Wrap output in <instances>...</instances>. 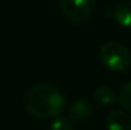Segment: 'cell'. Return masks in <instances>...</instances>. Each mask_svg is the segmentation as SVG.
I'll use <instances>...</instances> for the list:
<instances>
[{
  "label": "cell",
  "mask_w": 131,
  "mask_h": 130,
  "mask_svg": "<svg viewBox=\"0 0 131 130\" xmlns=\"http://www.w3.org/2000/svg\"><path fill=\"white\" fill-rule=\"evenodd\" d=\"M27 111L38 119L59 116L66 107V99L61 91L48 83H38L31 87L24 98Z\"/></svg>",
  "instance_id": "1"
},
{
  "label": "cell",
  "mask_w": 131,
  "mask_h": 130,
  "mask_svg": "<svg viewBox=\"0 0 131 130\" xmlns=\"http://www.w3.org/2000/svg\"><path fill=\"white\" fill-rule=\"evenodd\" d=\"M99 59L102 64L112 72H126L131 65L130 50L118 41L104 43L99 50Z\"/></svg>",
  "instance_id": "2"
},
{
  "label": "cell",
  "mask_w": 131,
  "mask_h": 130,
  "mask_svg": "<svg viewBox=\"0 0 131 130\" xmlns=\"http://www.w3.org/2000/svg\"><path fill=\"white\" fill-rule=\"evenodd\" d=\"M60 6L68 21L74 24H82L90 18L95 0H60Z\"/></svg>",
  "instance_id": "3"
},
{
  "label": "cell",
  "mask_w": 131,
  "mask_h": 130,
  "mask_svg": "<svg viewBox=\"0 0 131 130\" xmlns=\"http://www.w3.org/2000/svg\"><path fill=\"white\" fill-rule=\"evenodd\" d=\"M93 107L85 98H75L69 106V117L75 123H82L92 115Z\"/></svg>",
  "instance_id": "4"
},
{
  "label": "cell",
  "mask_w": 131,
  "mask_h": 130,
  "mask_svg": "<svg viewBox=\"0 0 131 130\" xmlns=\"http://www.w3.org/2000/svg\"><path fill=\"white\" fill-rule=\"evenodd\" d=\"M108 130H131V117L122 110H113L107 116Z\"/></svg>",
  "instance_id": "5"
},
{
  "label": "cell",
  "mask_w": 131,
  "mask_h": 130,
  "mask_svg": "<svg viewBox=\"0 0 131 130\" xmlns=\"http://www.w3.org/2000/svg\"><path fill=\"white\" fill-rule=\"evenodd\" d=\"M93 99L101 106H112L117 102V93L110 86H98L93 91Z\"/></svg>",
  "instance_id": "6"
},
{
  "label": "cell",
  "mask_w": 131,
  "mask_h": 130,
  "mask_svg": "<svg viewBox=\"0 0 131 130\" xmlns=\"http://www.w3.org/2000/svg\"><path fill=\"white\" fill-rule=\"evenodd\" d=\"M115 21L124 28H131V0L121 1L113 12Z\"/></svg>",
  "instance_id": "7"
},
{
  "label": "cell",
  "mask_w": 131,
  "mask_h": 130,
  "mask_svg": "<svg viewBox=\"0 0 131 130\" xmlns=\"http://www.w3.org/2000/svg\"><path fill=\"white\" fill-rule=\"evenodd\" d=\"M117 101L124 110L131 112V82H127L121 87L120 93L117 96Z\"/></svg>",
  "instance_id": "8"
},
{
  "label": "cell",
  "mask_w": 131,
  "mask_h": 130,
  "mask_svg": "<svg viewBox=\"0 0 131 130\" xmlns=\"http://www.w3.org/2000/svg\"><path fill=\"white\" fill-rule=\"evenodd\" d=\"M51 130H74L73 124L69 119L64 117V116H56L55 120L51 123Z\"/></svg>",
  "instance_id": "9"
}]
</instances>
